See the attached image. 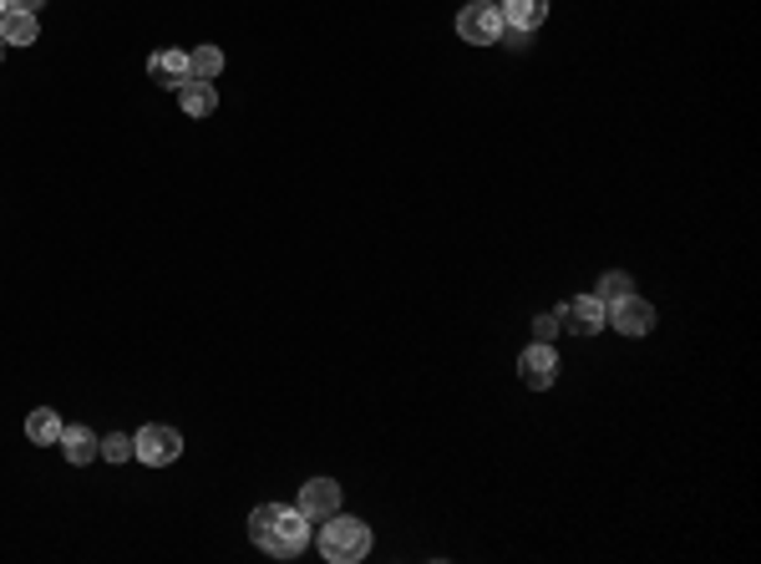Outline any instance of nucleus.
<instances>
[{
	"label": "nucleus",
	"mask_w": 761,
	"mask_h": 564,
	"mask_svg": "<svg viewBox=\"0 0 761 564\" xmlns=\"http://www.w3.org/2000/svg\"><path fill=\"white\" fill-rule=\"evenodd\" d=\"M0 41H6V47H31V41H37V16L31 11H6L0 16Z\"/></svg>",
	"instance_id": "nucleus-13"
},
{
	"label": "nucleus",
	"mask_w": 761,
	"mask_h": 564,
	"mask_svg": "<svg viewBox=\"0 0 761 564\" xmlns=\"http://www.w3.org/2000/svg\"><path fill=\"white\" fill-rule=\"evenodd\" d=\"M457 37L473 41V47H493L503 41V16L493 0H467L463 11H457Z\"/></svg>",
	"instance_id": "nucleus-3"
},
{
	"label": "nucleus",
	"mask_w": 761,
	"mask_h": 564,
	"mask_svg": "<svg viewBox=\"0 0 761 564\" xmlns=\"http://www.w3.org/2000/svg\"><path fill=\"white\" fill-rule=\"evenodd\" d=\"M0 51H6V41H0Z\"/></svg>",
	"instance_id": "nucleus-21"
},
{
	"label": "nucleus",
	"mask_w": 761,
	"mask_h": 564,
	"mask_svg": "<svg viewBox=\"0 0 761 564\" xmlns=\"http://www.w3.org/2000/svg\"><path fill=\"white\" fill-rule=\"evenodd\" d=\"M0 16H6V0H0Z\"/></svg>",
	"instance_id": "nucleus-20"
},
{
	"label": "nucleus",
	"mask_w": 761,
	"mask_h": 564,
	"mask_svg": "<svg viewBox=\"0 0 761 564\" xmlns=\"http://www.w3.org/2000/svg\"><path fill=\"white\" fill-rule=\"evenodd\" d=\"M224 72V51L219 47H193L189 51V77H203V82H214Z\"/></svg>",
	"instance_id": "nucleus-15"
},
{
	"label": "nucleus",
	"mask_w": 761,
	"mask_h": 564,
	"mask_svg": "<svg viewBox=\"0 0 761 564\" xmlns=\"http://www.w3.org/2000/svg\"><path fill=\"white\" fill-rule=\"evenodd\" d=\"M6 11H31V16H37L41 0H6Z\"/></svg>",
	"instance_id": "nucleus-19"
},
{
	"label": "nucleus",
	"mask_w": 761,
	"mask_h": 564,
	"mask_svg": "<svg viewBox=\"0 0 761 564\" xmlns=\"http://www.w3.org/2000/svg\"><path fill=\"white\" fill-rule=\"evenodd\" d=\"M179 102H183V112H189V118H209V112L219 108V92H214V82L189 77V82L179 87Z\"/></svg>",
	"instance_id": "nucleus-11"
},
{
	"label": "nucleus",
	"mask_w": 761,
	"mask_h": 564,
	"mask_svg": "<svg viewBox=\"0 0 761 564\" xmlns=\"http://www.w3.org/2000/svg\"><path fill=\"white\" fill-rule=\"evenodd\" d=\"M564 325H559V315H538L534 321V341H544V346H554V336H559Z\"/></svg>",
	"instance_id": "nucleus-18"
},
{
	"label": "nucleus",
	"mask_w": 761,
	"mask_h": 564,
	"mask_svg": "<svg viewBox=\"0 0 761 564\" xmlns=\"http://www.w3.org/2000/svg\"><path fill=\"white\" fill-rule=\"evenodd\" d=\"M26 437H31V443H57V437H61L57 407H37V412H31V417H26Z\"/></svg>",
	"instance_id": "nucleus-14"
},
{
	"label": "nucleus",
	"mask_w": 761,
	"mask_h": 564,
	"mask_svg": "<svg viewBox=\"0 0 761 564\" xmlns=\"http://www.w3.org/2000/svg\"><path fill=\"white\" fill-rule=\"evenodd\" d=\"M498 6V16H503V26H513V31H534V26H544V16H548V0H493Z\"/></svg>",
	"instance_id": "nucleus-9"
},
{
	"label": "nucleus",
	"mask_w": 761,
	"mask_h": 564,
	"mask_svg": "<svg viewBox=\"0 0 761 564\" xmlns=\"http://www.w3.org/2000/svg\"><path fill=\"white\" fill-rule=\"evenodd\" d=\"M61 453L72 457V463H92V457H102V443H97L92 427H61Z\"/></svg>",
	"instance_id": "nucleus-12"
},
{
	"label": "nucleus",
	"mask_w": 761,
	"mask_h": 564,
	"mask_svg": "<svg viewBox=\"0 0 761 564\" xmlns=\"http://www.w3.org/2000/svg\"><path fill=\"white\" fill-rule=\"evenodd\" d=\"M300 514L310 518V524H325L331 514H341V483L331 479H310L305 489H300Z\"/></svg>",
	"instance_id": "nucleus-5"
},
{
	"label": "nucleus",
	"mask_w": 761,
	"mask_h": 564,
	"mask_svg": "<svg viewBox=\"0 0 761 564\" xmlns=\"http://www.w3.org/2000/svg\"><path fill=\"white\" fill-rule=\"evenodd\" d=\"M554 315H559V325L564 331H574V336H595V331H605V305H599L595 295H574V301H564Z\"/></svg>",
	"instance_id": "nucleus-6"
},
{
	"label": "nucleus",
	"mask_w": 761,
	"mask_h": 564,
	"mask_svg": "<svg viewBox=\"0 0 761 564\" xmlns=\"http://www.w3.org/2000/svg\"><path fill=\"white\" fill-rule=\"evenodd\" d=\"M609 325H615L619 336H650V325H655V311L650 301H640V295H625V301L609 305Z\"/></svg>",
	"instance_id": "nucleus-8"
},
{
	"label": "nucleus",
	"mask_w": 761,
	"mask_h": 564,
	"mask_svg": "<svg viewBox=\"0 0 761 564\" xmlns=\"http://www.w3.org/2000/svg\"><path fill=\"white\" fill-rule=\"evenodd\" d=\"M179 453H183L179 427H163V422H153V427H143V433L132 437V457H143V463H153V469L173 463Z\"/></svg>",
	"instance_id": "nucleus-4"
},
{
	"label": "nucleus",
	"mask_w": 761,
	"mask_h": 564,
	"mask_svg": "<svg viewBox=\"0 0 761 564\" xmlns=\"http://www.w3.org/2000/svg\"><path fill=\"white\" fill-rule=\"evenodd\" d=\"M250 540L260 544L264 554H274V560H295L310 544V518L285 504H260L250 514Z\"/></svg>",
	"instance_id": "nucleus-1"
},
{
	"label": "nucleus",
	"mask_w": 761,
	"mask_h": 564,
	"mask_svg": "<svg viewBox=\"0 0 761 564\" xmlns=\"http://www.w3.org/2000/svg\"><path fill=\"white\" fill-rule=\"evenodd\" d=\"M148 77L158 87H183L189 82V51H153L148 57Z\"/></svg>",
	"instance_id": "nucleus-10"
},
{
	"label": "nucleus",
	"mask_w": 761,
	"mask_h": 564,
	"mask_svg": "<svg viewBox=\"0 0 761 564\" xmlns=\"http://www.w3.org/2000/svg\"><path fill=\"white\" fill-rule=\"evenodd\" d=\"M321 554L331 564H361L371 554V528L351 514H331L321 524Z\"/></svg>",
	"instance_id": "nucleus-2"
},
{
	"label": "nucleus",
	"mask_w": 761,
	"mask_h": 564,
	"mask_svg": "<svg viewBox=\"0 0 761 564\" xmlns=\"http://www.w3.org/2000/svg\"><path fill=\"white\" fill-rule=\"evenodd\" d=\"M625 295H630V275H605L599 280V290H595L599 305H615V301H625Z\"/></svg>",
	"instance_id": "nucleus-16"
},
{
	"label": "nucleus",
	"mask_w": 761,
	"mask_h": 564,
	"mask_svg": "<svg viewBox=\"0 0 761 564\" xmlns=\"http://www.w3.org/2000/svg\"><path fill=\"white\" fill-rule=\"evenodd\" d=\"M102 457H108V463H128V457H132V437L128 433L102 437Z\"/></svg>",
	"instance_id": "nucleus-17"
},
{
	"label": "nucleus",
	"mask_w": 761,
	"mask_h": 564,
	"mask_svg": "<svg viewBox=\"0 0 761 564\" xmlns=\"http://www.w3.org/2000/svg\"><path fill=\"white\" fill-rule=\"evenodd\" d=\"M518 376H524V386H534V392L554 386V376H559V356H554V346H544V341L524 346V356H518Z\"/></svg>",
	"instance_id": "nucleus-7"
}]
</instances>
